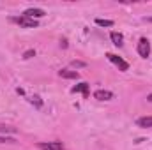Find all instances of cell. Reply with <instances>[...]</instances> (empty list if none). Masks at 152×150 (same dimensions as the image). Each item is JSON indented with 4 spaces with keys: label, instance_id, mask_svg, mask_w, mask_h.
Segmentation results:
<instances>
[{
    "label": "cell",
    "instance_id": "5bb4252c",
    "mask_svg": "<svg viewBox=\"0 0 152 150\" xmlns=\"http://www.w3.org/2000/svg\"><path fill=\"white\" fill-rule=\"evenodd\" d=\"M30 101H32V103H36V104H37L39 108H41V104H42V103H41V101H39V97H37V95H34V97H32V99H30Z\"/></svg>",
    "mask_w": 152,
    "mask_h": 150
},
{
    "label": "cell",
    "instance_id": "6da1fadb",
    "mask_svg": "<svg viewBox=\"0 0 152 150\" xmlns=\"http://www.w3.org/2000/svg\"><path fill=\"white\" fill-rule=\"evenodd\" d=\"M11 21L16 23V25H20V27H23V28H37L39 27L37 20H32V18H28V16H23V14H21V16H12Z\"/></svg>",
    "mask_w": 152,
    "mask_h": 150
},
{
    "label": "cell",
    "instance_id": "7c38bea8",
    "mask_svg": "<svg viewBox=\"0 0 152 150\" xmlns=\"http://www.w3.org/2000/svg\"><path fill=\"white\" fill-rule=\"evenodd\" d=\"M32 55H36V51H34V50H28V51H25V55H23V58H30Z\"/></svg>",
    "mask_w": 152,
    "mask_h": 150
},
{
    "label": "cell",
    "instance_id": "3957f363",
    "mask_svg": "<svg viewBox=\"0 0 152 150\" xmlns=\"http://www.w3.org/2000/svg\"><path fill=\"white\" fill-rule=\"evenodd\" d=\"M106 58H108V60H110L112 64H115V66L118 67V71H127V69H129V64H127L126 60H122V58H120L118 55L108 53V55H106Z\"/></svg>",
    "mask_w": 152,
    "mask_h": 150
},
{
    "label": "cell",
    "instance_id": "ba28073f",
    "mask_svg": "<svg viewBox=\"0 0 152 150\" xmlns=\"http://www.w3.org/2000/svg\"><path fill=\"white\" fill-rule=\"evenodd\" d=\"M71 92H81L83 97L87 99V97H88V83H78V85H75V87L71 88Z\"/></svg>",
    "mask_w": 152,
    "mask_h": 150
},
{
    "label": "cell",
    "instance_id": "7a4b0ae2",
    "mask_svg": "<svg viewBox=\"0 0 152 150\" xmlns=\"http://www.w3.org/2000/svg\"><path fill=\"white\" fill-rule=\"evenodd\" d=\"M138 55L140 57H143V58H147L149 55H151V42H149V39L147 37H142L138 41Z\"/></svg>",
    "mask_w": 152,
    "mask_h": 150
},
{
    "label": "cell",
    "instance_id": "30bf717a",
    "mask_svg": "<svg viewBox=\"0 0 152 150\" xmlns=\"http://www.w3.org/2000/svg\"><path fill=\"white\" fill-rule=\"evenodd\" d=\"M136 125L138 127H152V117H140L138 120H136Z\"/></svg>",
    "mask_w": 152,
    "mask_h": 150
},
{
    "label": "cell",
    "instance_id": "e0dca14e",
    "mask_svg": "<svg viewBox=\"0 0 152 150\" xmlns=\"http://www.w3.org/2000/svg\"><path fill=\"white\" fill-rule=\"evenodd\" d=\"M143 21H147V23H152V16H149V18H143Z\"/></svg>",
    "mask_w": 152,
    "mask_h": 150
},
{
    "label": "cell",
    "instance_id": "9c48e42d",
    "mask_svg": "<svg viewBox=\"0 0 152 150\" xmlns=\"http://www.w3.org/2000/svg\"><path fill=\"white\" fill-rule=\"evenodd\" d=\"M110 37H112V41H113L115 46H118V48H122V46H124V36H122L120 32H112V34H110Z\"/></svg>",
    "mask_w": 152,
    "mask_h": 150
},
{
    "label": "cell",
    "instance_id": "4fadbf2b",
    "mask_svg": "<svg viewBox=\"0 0 152 150\" xmlns=\"http://www.w3.org/2000/svg\"><path fill=\"white\" fill-rule=\"evenodd\" d=\"M5 131H11V133H12L14 129H12V127H7V125H0V133H5Z\"/></svg>",
    "mask_w": 152,
    "mask_h": 150
},
{
    "label": "cell",
    "instance_id": "277c9868",
    "mask_svg": "<svg viewBox=\"0 0 152 150\" xmlns=\"http://www.w3.org/2000/svg\"><path fill=\"white\" fill-rule=\"evenodd\" d=\"M39 150H66L62 141H41L37 143Z\"/></svg>",
    "mask_w": 152,
    "mask_h": 150
},
{
    "label": "cell",
    "instance_id": "5b68a950",
    "mask_svg": "<svg viewBox=\"0 0 152 150\" xmlns=\"http://www.w3.org/2000/svg\"><path fill=\"white\" fill-rule=\"evenodd\" d=\"M46 12L42 11V9H39V7H30V9H27L25 12H23V16H28V18H32V20H39V18H42Z\"/></svg>",
    "mask_w": 152,
    "mask_h": 150
},
{
    "label": "cell",
    "instance_id": "52a82bcc",
    "mask_svg": "<svg viewBox=\"0 0 152 150\" xmlns=\"http://www.w3.org/2000/svg\"><path fill=\"white\" fill-rule=\"evenodd\" d=\"M58 76L64 78V79H78L80 73L78 71H71V69H62V71H58Z\"/></svg>",
    "mask_w": 152,
    "mask_h": 150
},
{
    "label": "cell",
    "instance_id": "9a60e30c",
    "mask_svg": "<svg viewBox=\"0 0 152 150\" xmlns=\"http://www.w3.org/2000/svg\"><path fill=\"white\" fill-rule=\"evenodd\" d=\"M4 141H9V143H14V140H12V138H0V143H4Z\"/></svg>",
    "mask_w": 152,
    "mask_h": 150
},
{
    "label": "cell",
    "instance_id": "ac0fdd59",
    "mask_svg": "<svg viewBox=\"0 0 152 150\" xmlns=\"http://www.w3.org/2000/svg\"><path fill=\"white\" fill-rule=\"evenodd\" d=\"M147 101H149V103H152V94H149V95H147Z\"/></svg>",
    "mask_w": 152,
    "mask_h": 150
},
{
    "label": "cell",
    "instance_id": "2e32d148",
    "mask_svg": "<svg viewBox=\"0 0 152 150\" xmlns=\"http://www.w3.org/2000/svg\"><path fill=\"white\" fill-rule=\"evenodd\" d=\"M85 64L83 62H73V67H83Z\"/></svg>",
    "mask_w": 152,
    "mask_h": 150
},
{
    "label": "cell",
    "instance_id": "8fae6325",
    "mask_svg": "<svg viewBox=\"0 0 152 150\" xmlns=\"http://www.w3.org/2000/svg\"><path fill=\"white\" fill-rule=\"evenodd\" d=\"M96 25H99V27H113V21H112V20H103V18H97V20H96Z\"/></svg>",
    "mask_w": 152,
    "mask_h": 150
},
{
    "label": "cell",
    "instance_id": "8992f818",
    "mask_svg": "<svg viewBox=\"0 0 152 150\" xmlns=\"http://www.w3.org/2000/svg\"><path fill=\"white\" fill-rule=\"evenodd\" d=\"M94 99H97V101H110V99H113V92H110V90H96L94 92Z\"/></svg>",
    "mask_w": 152,
    "mask_h": 150
}]
</instances>
